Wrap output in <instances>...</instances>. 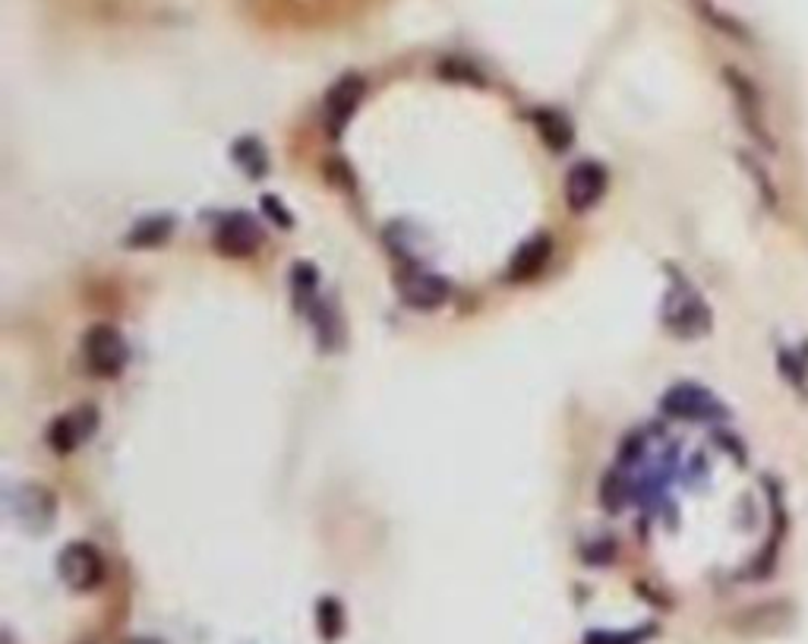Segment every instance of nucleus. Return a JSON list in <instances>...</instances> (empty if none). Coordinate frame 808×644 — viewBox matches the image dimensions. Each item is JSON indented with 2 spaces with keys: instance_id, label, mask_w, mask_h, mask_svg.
I'll list each match as a JSON object with an SVG mask.
<instances>
[{
  "instance_id": "nucleus-7",
  "label": "nucleus",
  "mask_w": 808,
  "mask_h": 644,
  "mask_svg": "<svg viewBox=\"0 0 808 644\" xmlns=\"http://www.w3.org/2000/svg\"><path fill=\"white\" fill-rule=\"evenodd\" d=\"M606 193V171L597 161H579L565 178V200L572 212H587Z\"/></svg>"
},
{
  "instance_id": "nucleus-5",
  "label": "nucleus",
  "mask_w": 808,
  "mask_h": 644,
  "mask_svg": "<svg viewBox=\"0 0 808 644\" xmlns=\"http://www.w3.org/2000/svg\"><path fill=\"white\" fill-rule=\"evenodd\" d=\"M660 408L670 417H680V420H717L727 414V408L707 388L695 386V383H680V386L670 388L660 398Z\"/></svg>"
},
{
  "instance_id": "nucleus-6",
  "label": "nucleus",
  "mask_w": 808,
  "mask_h": 644,
  "mask_svg": "<svg viewBox=\"0 0 808 644\" xmlns=\"http://www.w3.org/2000/svg\"><path fill=\"white\" fill-rule=\"evenodd\" d=\"M99 427V414L92 405H82V408H74V411L60 414L54 423L48 427V445L57 452V455H70L76 452L86 439L96 433Z\"/></svg>"
},
{
  "instance_id": "nucleus-17",
  "label": "nucleus",
  "mask_w": 808,
  "mask_h": 644,
  "mask_svg": "<svg viewBox=\"0 0 808 644\" xmlns=\"http://www.w3.org/2000/svg\"><path fill=\"white\" fill-rule=\"evenodd\" d=\"M641 642V635H606V632H597V635H591L587 644H638Z\"/></svg>"
},
{
  "instance_id": "nucleus-10",
  "label": "nucleus",
  "mask_w": 808,
  "mask_h": 644,
  "mask_svg": "<svg viewBox=\"0 0 808 644\" xmlns=\"http://www.w3.org/2000/svg\"><path fill=\"white\" fill-rule=\"evenodd\" d=\"M402 301L420 313L442 307L449 301V282L424 269H407L402 279Z\"/></svg>"
},
{
  "instance_id": "nucleus-4",
  "label": "nucleus",
  "mask_w": 808,
  "mask_h": 644,
  "mask_svg": "<svg viewBox=\"0 0 808 644\" xmlns=\"http://www.w3.org/2000/svg\"><path fill=\"white\" fill-rule=\"evenodd\" d=\"M57 572H60L67 588L92 591V588H99L101 578H104V560H101V553L92 543H70L57 556Z\"/></svg>"
},
{
  "instance_id": "nucleus-14",
  "label": "nucleus",
  "mask_w": 808,
  "mask_h": 644,
  "mask_svg": "<svg viewBox=\"0 0 808 644\" xmlns=\"http://www.w3.org/2000/svg\"><path fill=\"white\" fill-rule=\"evenodd\" d=\"M175 231V222L171 218H165V215H158V218H146V222H139L133 231L126 234V247H158V244H165L168 237Z\"/></svg>"
},
{
  "instance_id": "nucleus-12",
  "label": "nucleus",
  "mask_w": 808,
  "mask_h": 644,
  "mask_svg": "<svg viewBox=\"0 0 808 644\" xmlns=\"http://www.w3.org/2000/svg\"><path fill=\"white\" fill-rule=\"evenodd\" d=\"M530 117H534V127H537V133L543 136V143H547L550 149H556V152H565V149L572 146L575 129H572L569 117H565L562 111L540 108V111H534Z\"/></svg>"
},
{
  "instance_id": "nucleus-13",
  "label": "nucleus",
  "mask_w": 808,
  "mask_h": 644,
  "mask_svg": "<svg viewBox=\"0 0 808 644\" xmlns=\"http://www.w3.org/2000/svg\"><path fill=\"white\" fill-rule=\"evenodd\" d=\"M231 155L234 161L250 174V178H262L269 171V155H266V146L256 139V136H240L234 146H231Z\"/></svg>"
},
{
  "instance_id": "nucleus-16",
  "label": "nucleus",
  "mask_w": 808,
  "mask_h": 644,
  "mask_svg": "<svg viewBox=\"0 0 808 644\" xmlns=\"http://www.w3.org/2000/svg\"><path fill=\"white\" fill-rule=\"evenodd\" d=\"M262 206H266V212H269V218H272V222H278L281 228H291V215L284 212V206L278 203L276 196H262Z\"/></svg>"
},
{
  "instance_id": "nucleus-2",
  "label": "nucleus",
  "mask_w": 808,
  "mask_h": 644,
  "mask_svg": "<svg viewBox=\"0 0 808 644\" xmlns=\"http://www.w3.org/2000/svg\"><path fill=\"white\" fill-rule=\"evenodd\" d=\"M663 323L682 338H695L710 329V309L707 304L688 287V284H673L663 304Z\"/></svg>"
},
{
  "instance_id": "nucleus-15",
  "label": "nucleus",
  "mask_w": 808,
  "mask_h": 644,
  "mask_svg": "<svg viewBox=\"0 0 808 644\" xmlns=\"http://www.w3.org/2000/svg\"><path fill=\"white\" fill-rule=\"evenodd\" d=\"M319 625H323V635L335 639L341 632V607L335 600H323L319 603Z\"/></svg>"
},
{
  "instance_id": "nucleus-11",
  "label": "nucleus",
  "mask_w": 808,
  "mask_h": 644,
  "mask_svg": "<svg viewBox=\"0 0 808 644\" xmlns=\"http://www.w3.org/2000/svg\"><path fill=\"white\" fill-rule=\"evenodd\" d=\"M553 257V240H550V234H534L530 240H525L518 250H515V257L508 262V269H505V282L512 284H521V282H530V279H537L540 275V269L550 262Z\"/></svg>"
},
{
  "instance_id": "nucleus-3",
  "label": "nucleus",
  "mask_w": 808,
  "mask_h": 644,
  "mask_svg": "<svg viewBox=\"0 0 808 644\" xmlns=\"http://www.w3.org/2000/svg\"><path fill=\"white\" fill-rule=\"evenodd\" d=\"M82 358H86L89 370L96 376H117L126 363L124 336L114 326H108V323L92 326L86 332V341H82Z\"/></svg>"
},
{
  "instance_id": "nucleus-1",
  "label": "nucleus",
  "mask_w": 808,
  "mask_h": 644,
  "mask_svg": "<svg viewBox=\"0 0 808 644\" xmlns=\"http://www.w3.org/2000/svg\"><path fill=\"white\" fill-rule=\"evenodd\" d=\"M723 79H727V89H730L732 102H736V111H739V121L745 133L755 139L758 146L764 149H774V136H771V127H767V111H764V99L755 89V82L749 77H742L739 70L727 67L723 70Z\"/></svg>"
},
{
  "instance_id": "nucleus-8",
  "label": "nucleus",
  "mask_w": 808,
  "mask_h": 644,
  "mask_svg": "<svg viewBox=\"0 0 808 644\" xmlns=\"http://www.w3.org/2000/svg\"><path fill=\"white\" fill-rule=\"evenodd\" d=\"M363 79L357 74H345L335 79V86L326 92V127L332 136H341V129L348 127L354 117L357 104L363 99Z\"/></svg>"
},
{
  "instance_id": "nucleus-9",
  "label": "nucleus",
  "mask_w": 808,
  "mask_h": 644,
  "mask_svg": "<svg viewBox=\"0 0 808 644\" xmlns=\"http://www.w3.org/2000/svg\"><path fill=\"white\" fill-rule=\"evenodd\" d=\"M215 247L225 253V257H252L259 247H262V231H259V225L252 222L250 215H244V212H234V215H227L225 222L218 225V231H215Z\"/></svg>"
}]
</instances>
